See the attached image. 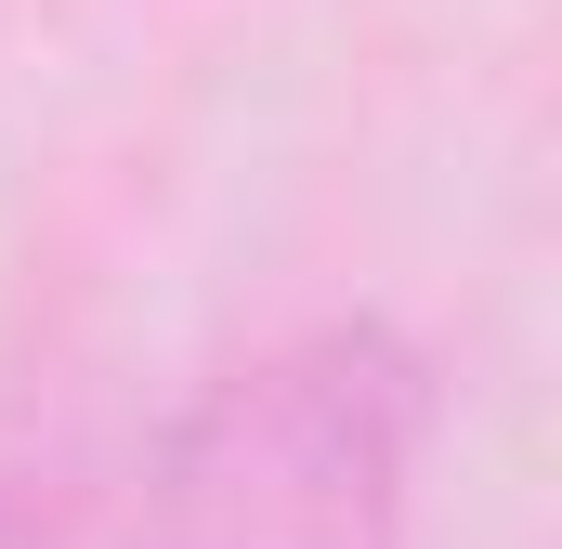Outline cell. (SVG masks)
Listing matches in <instances>:
<instances>
[{
    "mask_svg": "<svg viewBox=\"0 0 562 549\" xmlns=\"http://www.w3.org/2000/svg\"><path fill=\"white\" fill-rule=\"evenodd\" d=\"M0 549H79L66 497H53V471H26V458H0Z\"/></svg>",
    "mask_w": 562,
    "mask_h": 549,
    "instance_id": "obj_2",
    "label": "cell"
},
{
    "mask_svg": "<svg viewBox=\"0 0 562 549\" xmlns=\"http://www.w3.org/2000/svg\"><path fill=\"white\" fill-rule=\"evenodd\" d=\"M431 471V367L380 314H314L144 445L105 549H406Z\"/></svg>",
    "mask_w": 562,
    "mask_h": 549,
    "instance_id": "obj_1",
    "label": "cell"
}]
</instances>
